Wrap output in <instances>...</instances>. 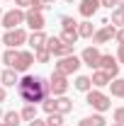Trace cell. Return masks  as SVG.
Masks as SVG:
<instances>
[{
  "instance_id": "6da1fadb",
  "label": "cell",
  "mask_w": 124,
  "mask_h": 126,
  "mask_svg": "<svg viewBox=\"0 0 124 126\" xmlns=\"http://www.w3.org/2000/svg\"><path fill=\"white\" fill-rule=\"evenodd\" d=\"M17 94L24 104H39L46 97H51L49 94V80L41 75H24L17 82Z\"/></svg>"
},
{
  "instance_id": "7a4b0ae2",
  "label": "cell",
  "mask_w": 124,
  "mask_h": 126,
  "mask_svg": "<svg viewBox=\"0 0 124 126\" xmlns=\"http://www.w3.org/2000/svg\"><path fill=\"white\" fill-rule=\"evenodd\" d=\"M85 102H88L97 114H102V111H107L109 107H112V99H109L105 92H100V90H88V92H85Z\"/></svg>"
},
{
  "instance_id": "3957f363",
  "label": "cell",
  "mask_w": 124,
  "mask_h": 126,
  "mask_svg": "<svg viewBox=\"0 0 124 126\" xmlns=\"http://www.w3.org/2000/svg\"><path fill=\"white\" fill-rule=\"evenodd\" d=\"M80 65H83V61H80L78 56H73V53H71V56H63V58H59V63L54 65V70L68 78V75H73V73H76Z\"/></svg>"
},
{
  "instance_id": "277c9868",
  "label": "cell",
  "mask_w": 124,
  "mask_h": 126,
  "mask_svg": "<svg viewBox=\"0 0 124 126\" xmlns=\"http://www.w3.org/2000/svg\"><path fill=\"white\" fill-rule=\"evenodd\" d=\"M0 24L5 27V32H7V29H17V27H22V24H24V10L12 7L10 12H2V17H0Z\"/></svg>"
},
{
  "instance_id": "5b68a950",
  "label": "cell",
  "mask_w": 124,
  "mask_h": 126,
  "mask_svg": "<svg viewBox=\"0 0 124 126\" xmlns=\"http://www.w3.org/2000/svg\"><path fill=\"white\" fill-rule=\"evenodd\" d=\"M44 46L49 48V53L51 56H56V58H63V56H71L73 53V48L76 46H68V44H63L59 36H46V44Z\"/></svg>"
},
{
  "instance_id": "8992f818",
  "label": "cell",
  "mask_w": 124,
  "mask_h": 126,
  "mask_svg": "<svg viewBox=\"0 0 124 126\" xmlns=\"http://www.w3.org/2000/svg\"><path fill=\"white\" fill-rule=\"evenodd\" d=\"M2 44L7 48H17L22 46V44H27V32L22 29V27H17V29H7L2 34Z\"/></svg>"
},
{
  "instance_id": "52a82bcc",
  "label": "cell",
  "mask_w": 124,
  "mask_h": 126,
  "mask_svg": "<svg viewBox=\"0 0 124 126\" xmlns=\"http://www.w3.org/2000/svg\"><path fill=\"white\" fill-rule=\"evenodd\" d=\"M66 90H68V78L54 70L51 78H49V94L51 97H61V94H66Z\"/></svg>"
},
{
  "instance_id": "ba28073f",
  "label": "cell",
  "mask_w": 124,
  "mask_h": 126,
  "mask_svg": "<svg viewBox=\"0 0 124 126\" xmlns=\"http://www.w3.org/2000/svg\"><path fill=\"white\" fill-rule=\"evenodd\" d=\"M100 70H105L109 78H117L119 75V63H117V58L112 56V53H102L100 56V65H97Z\"/></svg>"
},
{
  "instance_id": "9c48e42d",
  "label": "cell",
  "mask_w": 124,
  "mask_h": 126,
  "mask_svg": "<svg viewBox=\"0 0 124 126\" xmlns=\"http://www.w3.org/2000/svg\"><path fill=\"white\" fill-rule=\"evenodd\" d=\"M114 34H117V27L114 24H102L100 29H95L93 34V46H100V44H107L109 39H114Z\"/></svg>"
},
{
  "instance_id": "30bf717a",
  "label": "cell",
  "mask_w": 124,
  "mask_h": 126,
  "mask_svg": "<svg viewBox=\"0 0 124 126\" xmlns=\"http://www.w3.org/2000/svg\"><path fill=\"white\" fill-rule=\"evenodd\" d=\"M32 63H34V53H32V51H17V58H15V63H12V70L27 73Z\"/></svg>"
},
{
  "instance_id": "8fae6325",
  "label": "cell",
  "mask_w": 124,
  "mask_h": 126,
  "mask_svg": "<svg viewBox=\"0 0 124 126\" xmlns=\"http://www.w3.org/2000/svg\"><path fill=\"white\" fill-rule=\"evenodd\" d=\"M24 24H27L32 32H41L46 22H44V15H41V12H37V10H27V12H24Z\"/></svg>"
},
{
  "instance_id": "7c38bea8",
  "label": "cell",
  "mask_w": 124,
  "mask_h": 126,
  "mask_svg": "<svg viewBox=\"0 0 124 126\" xmlns=\"http://www.w3.org/2000/svg\"><path fill=\"white\" fill-rule=\"evenodd\" d=\"M100 56H102V53H100V48L97 46H88V48H83V53H80V61L85 63V65H88V68H97V65H100Z\"/></svg>"
},
{
  "instance_id": "4fadbf2b",
  "label": "cell",
  "mask_w": 124,
  "mask_h": 126,
  "mask_svg": "<svg viewBox=\"0 0 124 126\" xmlns=\"http://www.w3.org/2000/svg\"><path fill=\"white\" fill-rule=\"evenodd\" d=\"M97 10H100V0H80V5H78V12L85 19H90Z\"/></svg>"
},
{
  "instance_id": "5bb4252c",
  "label": "cell",
  "mask_w": 124,
  "mask_h": 126,
  "mask_svg": "<svg viewBox=\"0 0 124 126\" xmlns=\"http://www.w3.org/2000/svg\"><path fill=\"white\" fill-rule=\"evenodd\" d=\"M0 82H2L5 87H17V82H20L17 70H12V68H5V70L0 73Z\"/></svg>"
},
{
  "instance_id": "9a60e30c",
  "label": "cell",
  "mask_w": 124,
  "mask_h": 126,
  "mask_svg": "<svg viewBox=\"0 0 124 126\" xmlns=\"http://www.w3.org/2000/svg\"><path fill=\"white\" fill-rule=\"evenodd\" d=\"M109 80H112V78H109L105 70H100V68H95L93 75H90V82H93V87H107Z\"/></svg>"
},
{
  "instance_id": "2e32d148",
  "label": "cell",
  "mask_w": 124,
  "mask_h": 126,
  "mask_svg": "<svg viewBox=\"0 0 124 126\" xmlns=\"http://www.w3.org/2000/svg\"><path fill=\"white\" fill-rule=\"evenodd\" d=\"M78 36L80 39H93V34H95V27H93V22L90 19H83V22H78Z\"/></svg>"
},
{
  "instance_id": "e0dca14e",
  "label": "cell",
  "mask_w": 124,
  "mask_h": 126,
  "mask_svg": "<svg viewBox=\"0 0 124 126\" xmlns=\"http://www.w3.org/2000/svg\"><path fill=\"white\" fill-rule=\"evenodd\" d=\"M27 41H29V46L37 51V48H41L44 44H46V34H44V29L41 32H32L29 36H27Z\"/></svg>"
},
{
  "instance_id": "ac0fdd59",
  "label": "cell",
  "mask_w": 124,
  "mask_h": 126,
  "mask_svg": "<svg viewBox=\"0 0 124 126\" xmlns=\"http://www.w3.org/2000/svg\"><path fill=\"white\" fill-rule=\"evenodd\" d=\"M56 111L66 116L68 111H73V102H71L68 97H63V94H61V97H56Z\"/></svg>"
},
{
  "instance_id": "d6986e66",
  "label": "cell",
  "mask_w": 124,
  "mask_h": 126,
  "mask_svg": "<svg viewBox=\"0 0 124 126\" xmlns=\"http://www.w3.org/2000/svg\"><path fill=\"white\" fill-rule=\"evenodd\" d=\"M59 39H61L63 44H68V46H76V44H78V39H80V36H78V29H63Z\"/></svg>"
},
{
  "instance_id": "ffe728a7",
  "label": "cell",
  "mask_w": 124,
  "mask_h": 126,
  "mask_svg": "<svg viewBox=\"0 0 124 126\" xmlns=\"http://www.w3.org/2000/svg\"><path fill=\"white\" fill-rule=\"evenodd\" d=\"M78 126H107V121H105L102 114H93V116L80 119V124H78Z\"/></svg>"
},
{
  "instance_id": "44dd1931",
  "label": "cell",
  "mask_w": 124,
  "mask_h": 126,
  "mask_svg": "<svg viewBox=\"0 0 124 126\" xmlns=\"http://www.w3.org/2000/svg\"><path fill=\"white\" fill-rule=\"evenodd\" d=\"M73 87H76L78 92H88V90H93L90 75H78V78H76V82H73Z\"/></svg>"
},
{
  "instance_id": "7402d4cb",
  "label": "cell",
  "mask_w": 124,
  "mask_h": 126,
  "mask_svg": "<svg viewBox=\"0 0 124 126\" xmlns=\"http://www.w3.org/2000/svg\"><path fill=\"white\" fill-rule=\"evenodd\" d=\"M109 90H112V97H124V78H112Z\"/></svg>"
},
{
  "instance_id": "603a6c76",
  "label": "cell",
  "mask_w": 124,
  "mask_h": 126,
  "mask_svg": "<svg viewBox=\"0 0 124 126\" xmlns=\"http://www.w3.org/2000/svg\"><path fill=\"white\" fill-rule=\"evenodd\" d=\"M20 121H22L20 111H5L2 114V124L5 126H20Z\"/></svg>"
},
{
  "instance_id": "cb8c5ba5",
  "label": "cell",
  "mask_w": 124,
  "mask_h": 126,
  "mask_svg": "<svg viewBox=\"0 0 124 126\" xmlns=\"http://www.w3.org/2000/svg\"><path fill=\"white\" fill-rule=\"evenodd\" d=\"M34 61H37V63H49V61H51V53H49V48H46V46L37 48V51H34Z\"/></svg>"
},
{
  "instance_id": "d4e9b609",
  "label": "cell",
  "mask_w": 124,
  "mask_h": 126,
  "mask_svg": "<svg viewBox=\"0 0 124 126\" xmlns=\"http://www.w3.org/2000/svg\"><path fill=\"white\" fill-rule=\"evenodd\" d=\"M20 116H22L24 121H32V119H37V104H24V109L20 111Z\"/></svg>"
},
{
  "instance_id": "484cf974",
  "label": "cell",
  "mask_w": 124,
  "mask_h": 126,
  "mask_svg": "<svg viewBox=\"0 0 124 126\" xmlns=\"http://www.w3.org/2000/svg\"><path fill=\"white\" fill-rule=\"evenodd\" d=\"M112 24H114V27H124V7L122 5L114 7V12H112Z\"/></svg>"
},
{
  "instance_id": "4316f807",
  "label": "cell",
  "mask_w": 124,
  "mask_h": 126,
  "mask_svg": "<svg viewBox=\"0 0 124 126\" xmlns=\"http://www.w3.org/2000/svg\"><path fill=\"white\" fill-rule=\"evenodd\" d=\"M15 58H17V48H7L2 56H0V61L5 63L7 68H12V63H15Z\"/></svg>"
},
{
  "instance_id": "83f0119b",
  "label": "cell",
  "mask_w": 124,
  "mask_h": 126,
  "mask_svg": "<svg viewBox=\"0 0 124 126\" xmlns=\"http://www.w3.org/2000/svg\"><path fill=\"white\" fill-rule=\"evenodd\" d=\"M59 22H61L63 29H76V27H78V22L73 19V17H68V15H61V17H59Z\"/></svg>"
},
{
  "instance_id": "f1b7e54d",
  "label": "cell",
  "mask_w": 124,
  "mask_h": 126,
  "mask_svg": "<svg viewBox=\"0 0 124 126\" xmlns=\"http://www.w3.org/2000/svg\"><path fill=\"white\" fill-rule=\"evenodd\" d=\"M41 109L46 111V114H54V111H56V97H46V99L41 102Z\"/></svg>"
},
{
  "instance_id": "f546056e",
  "label": "cell",
  "mask_w": 124,
  "mask_h": 126,
  "mask_svg": "<svg viewBox=\"0 0 124 126\" xmlns=\"http://www.w3.org/2000/svg\"><path fill=\"white\" fill-rule=\"evenodd\" d=\"M46 126H63V114H59V111L49 114V119H46Z\"/></svg>"
},
{
  "instance_id": "4dcf8cb0",
  "label": "cell",
  "mask_w": 124,
  "mask_h": 126,
  "mask_svg": "<svg viewBox=\"0 0 124 126\" xmlns=\"http://www.w3.org/2000/svg\"><path fill=\"white\" fill-rule=\"evenodd\" d=\"M112 119H114V121H119V124H124V107H117L114 114H112Z\"/></svg>"
},
{
  "instance_id": "1f68e13d",
  "label": "cell",
  "mask_w": 124,
  "mask_h": 126,
  "mask_svg": "<svg viewBox=\"0 0 124 126\" xmlns=\"http://www.w3.org/2000/svg\"><path fill=\"white\" fill-rule=\"evenodd\" d=\"M32 2H34V0H15V5L20 7V10H24V7L29 10V7H32Z\"/></svg>"
},
{
  "instance_id": "d6a6232c",
  "label": "cell",
  "mask_w": 124,
  "mask_h": 126,
  "mask_svg": "<svg viewBox=\"0 0 124 126\" xmlns=\"http://www.w3.org/2000/svg\"><path fill=\"white\" fill-rule=\"evenodd\" d=\"M117 63H124V44H119V48H117Z\"/></svg>"
},
{
  "instance_id": "836d02e7",
  "label": "cell",
  "mask_w": 124,
  "mask_h": 126,
  "mask_svg": "<svg viewBox=\"0 0 124 126\" xmlns=\"http://www.w3.org/2000/svg\"><path fill=\"white\" fill-rule=\"evenodd\" d=\"M100 5H105V7L112 10V7H117V5H119V0H100Z\"/></svg>"
},
{
  "instance_id": "e575fe53",
  "label": "cell",
  "mask_w": 124,
  "mask_h": 126,
  "mask_svg": "<svg viewBox=\"0 0 124 126\" xmlns=\"http://www.w3.org/2000/svg\"><path fill=\"white\" fill-rule=\"evenodd\" d=\"M114 39H117V44H124V27H122V29H117Z\"/></svg>"
},
{
  "instance_id": "d590c367",
  "label": "cell",
  "mask_w": 124,
  "mask_h": 126,
  "mask_svg": "<svg viewBox=\"0 0 124 126\" xmlns=\"http://www.w3.org/2000/svg\"><path fill=\"white\" fill-rule=\"evenodd\" d=\"M29 126H46V121H41V119H32Z\"/></svg>"
},
{
  "instance_id": "8d00e7d4",
  "label": "cell",
  "mask_w": 124,
  "mask_h": 126,
  "mask_svg": "<svg viewBox=\"0 0 124 126\" xmlns=\"http://www.w3.org/2000/svg\"><path fill=\"white\" fill-rule=\"evenodd\" d=\"M5 97H7V92H5V87H0V102H5Z\"/></svg>"
},
{
  "instance_id": "74e56055",
  "label": "cell",
  "mask_w": 124,
  "mask_h": 126,
  "mask_svg": "<svg viewBox=\"0 0 124 126\" xmlns=\"http://www.w3.org/2000/svg\"><path fill=\"white\" fill-rule=\"evenodd\" d=\"M41 2H44V5H46V7H51V5H54V2H56V0H41Z\"/></svg>"
},
{
  "instance_id": "f35d334b",
  "label": "cell",
  "mask_w": 124,
  "mask_h": 126,
  "mask_svg": "<svg viewBox=\"0 0 124 126\" xmlns=\"http://www.w3.org/2000/svg\"><path fill=\"white\" fill-rule=\"evenodd\" d=\"M112 126H124V124H119V121H112Z\"/></svg>"
},
{
  "instance_id": "ab89813d",
  "label": "cell",
  "mask_w": 124,
  "mask_h": 126,
  "mask_svg": "<svg viewBox=\"0 0 124 126\" xmlns=\"http://www.w3.org/2000/svg\"><path fill=\"white\" fill-rule=\"evenodd\" d=\"M66 2H71V5H73V2H76V0H66Z\"/></svg>"
},
{
  "instance_id": "60d3db41",
  "label": "cell",
  "mask_w": 124,
  "mask_h": 126,
  "mask_svg": "<svg viewBox=\"0 0 124 126\" xmlns=\"http://www.w3.org/2000/svg\"><path fill=\"white\" fill-rule=\"evenodd\" d=\"M2 114H5V111H2V109H0V119H2Z\"/></svg>"
},
{
  "instance_id": "b9f144b4",
  "label": "cell",
  "mask_w": 124,
  "mask_h": 126,
  "mask_svg": "<svg viewBox=\"0 0 124 126\" xmlns=\"http://www.w3.org/2000/svg\"><path fill=\"white\" fill-rule=\"evenodd\" d=\"M119 5H122V7H124V0H119Z\"/></svg>"
},
{
  "instance_id": "7bdbcfd3",
  "label": "cell",
  "mask_w": 124,
  "mask_h": 126,
  "mask_svg": "<svg viewBox=\"0 0 124 126\" xmlns=\"http://www.w3.org/2000/svg\"><path fill=\"white\" fill-rule=\"evenodd\" d=\"M0 17H2V10H0Z\"/></svg>"
},
{
  "instance_id": "ee69618b",
  "label": "cell",
  "mask_w": 124,
  "mask_h": 126,
  "mask_svg": "<svg viewBox=\"0 0 124 126\" xmlns=\"http://www.w3.org/2000/svg\"><path fill=\"white\" fill-rule=\"evenodd\" d=\"M0 126H5V124H0Z\"/></svg>"
},
{
  "instance_id": "f6af8a7d",
  "label": "cell",
  "mask_w": 124,
  "mask_h": 126,
  "mask_svg": "<svg viewBox=\"0 0 124 126\" xmlns=\"http://www.w3.org/2000/svg\"><path fill=\"white\" fill-rule=\"evenodd\" d=\"M0 56H2V53H0Z\"/></svg>"
},
{
  "instance_id": "bcb514c9",
  "label": "cell",
  "mask_w": 124,
  "mask_h": 126,
  "mask_svg": "<svg viewBox=\"0 0 124 126\" xmlns=\"http://www.w3.org/2000/svg\"><path fill=\"white\" fill-rule=\"evenodd\" d=\"M0 73H2V70H0Z\"/></svg>"
},
{
  "instance_id": "7dc6e473",
  "label": "cell",
  "mask_w": 124,
  "mask_h": 126,
  "mask_svg": "<svg viewBox=\"0 0 124 126\" xmlns=\"http://www.w3.org/2000/svg\"><path fill=\"white\" fill-rule=\"evenodd\" d=\"M122 99H124V97H122Z\"/></svg>"
}]
</instances>
